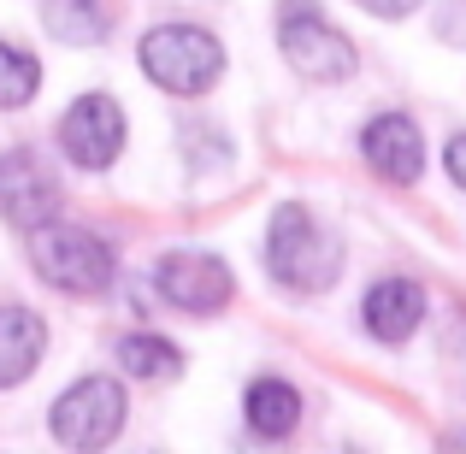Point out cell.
Wrapping results in <instances>:
<instances>
[{"label":"cell","instance_id":"4","mask_svg":"<svg viewBox=\"0 0 466 454\" xmlns=\"http://www.w3.org/2000/svg\"><path fill=\"white\" fill-rule=\"evenodd\" d=\"M125 384L118 378H77V384L66 389V396L47 408V431H54V443L66 449H106L118 431H125Z\"/></svg>","mask_w":466,"mask_h":454},{"label":"cell","instance_id":"17","mask_svg":"<svg viewBox=\"0 0 466 454\" xmlns=\"http://www.w3.org/2000/svg\"><path fill=\"white\" fill-rule=\"evenodd\" d=\"M443 171H449V183H455V189H466V130L443 148Z\"/></svg>","mask_w":466,"mask_h":454},{"label":"cell","instance_id":"6","mask_svg":"<svg viewBox=\"0 0 466 454\" xmlns=\"http://www.w3.org/2000/svg\"><path fill=\"white\" fill-rule=\"evenodd\" d=\"M278 47H284V59L308 83H342V77H354V66H360L349 35H342L330 18L308 12V6H296V12L278 18Z\"/></svg>","mask_w":466,"mask_h":454},{"label":"cell","instance_id":"3","mask_svg":"<svg viewBox=\"0 0 466 454\" xmlns=\"http://www.w3.org/2000/svg\"><path fill=\"white\" fill-rule=\"evenodd\" d=\"M30 266L42 284L66 289V296H106L118 277V260L95 230L83 225H35L30 230Z\"/></svg>","mask_w":466,"mask_h":454},{"label":"cell","instance_id":"11","mask_svg":"<svg viewBox=\"0 0 466 454\" xmlns=\"http://www.w3.org/2000/svg\"><path fill=\"white\" fill-rule=\"evenodd\" d=\"M47 354V318L35 307L0 301V389H18Z\"/></svg>","mask_w":466,"mask_h":454},{"label":"cell","instance_id":"12","mask_svg":"<svg viewBox=\"0 0 466 454\" xmlns=\"http://www.w3.org/2000/svg\"><path fill=\"white\" fill-rule=\"evenodd\" d=\"M242 413H248L254 437L284 443V437H296V425H301V396L284 384V378H254L248 396H242Z\"/></svg>","mask_w":466,"mask_h":454},{"label":"cell","instance_id":"9","mask_svg":"<svg viewBox=\"0 0 466 454\" xmlns=\"http://www.w3.org/2000/svg\"><path fill=\"white\" fill-rule=\"evenodd\" d=\"M360 159L378 171L384 183H396V189H413L425 171V136L420 125H413L408 113H378L366 118L360 130Z\"/></svg>","mask_w":466,"mask_h":454},{"label":"cell","instance_id":"16","mask_svg":"<svg viewBox=\"0 0 466 454\" xmlns=\"http://www.w3.org/2000/svg\"><path fill=\"white\" fill-rule=\"evenodd\" d=\"M354 6L372 12V18H390V24H396V18H413V12H420L425 0H354Z\"/></svg>","mask_w":466,"mask_h":454},{"label":"cell","instance_id":"10","mask_svg":"<svg viewBox=\"0 0 466 454\" xmlns=\"http://www.w3.org/2000/svg\"><path fill=\"white\" fill-rule=\"evenodd\" d=\"M360 318L378 342H408L425 325V289L413 277H378L360 301Z\"/></svg>","mask_w":466,"mask_h":454},{"label":"cell","instance_id":"14","mask_svg":"<svg viewBox=\"0 0 466 454\" xmlns=\"http://www.w3.org/2000/svg\"><path fill=\"white\" fill-rule=\"evenodd\" d=\"M118 366H125V378H142V384H171V378H183V348L154 330H130L118 342Z\"/></svg>","mask_w":466,"mask_h":454},{"label":"cell","instance_id":"8","mask_svg":"<svg viewBox=\"0 0 466 454\" xmlns=\"http://www.w3.org/2000/svg\"><path fill=\"white\" fill-rule=\"evenodd\" d=\"M54 213H59V177H54V166H47L42 154H30V148L0 154V218L18 225L24 237H30V230L47 225Z\"/></svg>","mask_w":466,"mask_h":454},{"label":"cell","instance_id":"15","mask_svg":"<svg viewBox=\"0 0 466 454\" xmlns=\"http://www.w3.org/2000/svg\"><path fill=\"white\" fill-rule=\"evenodd\" d=\"M35 89H42V59L24 54V47H12V42H0V113L30 106Z\"/></svg>","mask_w":466,"mask_h":454},{"label":"cell","instance_id":"1","mask_svg":"<svg viewBox=\"0 0 466 454\" xmlns=\"http://www.w3.org/2000/svg\"><path fill=\"white\" fill-rule=\"evenodd\" d=\"M266 272L296 296H325L342 277V242L301 201H284L266 225Z\"/></svg>","mask_w":466,"mask_h":454},{"label":"cell","instance_id":"2","mask_svg":"<svg viewBox=\"0 0 466 454\" xmlns=\"http://www.w3.org/2000/svg\"><path fill=\"white\" fill-rule=\"evenodd\" d=\"M137 66L154 89L177 95V101H195V95H207L225 77V47L201 24H154L137 42Z\"/></svg>","mask_w":466,"mask_h":454},{"label":"cell","instance_id":"7","mask_svg":"<svg viewBox=\"0 0 466 454\" xmlns=\"http://www.w3.org/2000/svg\"><path fill=\"white\" fill-rule=\"evenodd\" d=\"M125 106L113 95H77L59 118V154L71 159L77 171H106L118 154H125Z\"/></svg>","mask_w":466,"mask_h":454},{"label":"cell","instance_id":"5","mask_svg":"<svg viewBox=\"0 0 466 454\" xmlns=\"http://www.w3.org/2000/svg\"><path fill=\"white\" fill-rule=\"evenodd\" d=\"M154 289H159L166 307H177V313H189V318H207V313H225L230 307L237 272L207 248H171L166 260L154 266Z\"/></svg>","mask_w":466,"mask_h":454},{"label":"cell","instance_id":"13","mask_svg":"<svg viewBox=\"0 0 466 454\" xmlns=\"http://www.w3.org/2000/svg\"><path fill=\"white\" fill-rule=\"evenodd\" d=\"M42 24L66 47H95L113 30V12H106V0H42Z\"/></svg>","mask_w":466,"mask_h":454}]
</instances>
